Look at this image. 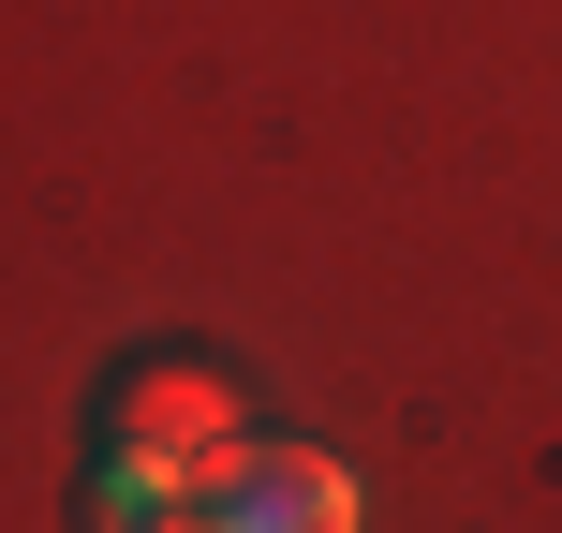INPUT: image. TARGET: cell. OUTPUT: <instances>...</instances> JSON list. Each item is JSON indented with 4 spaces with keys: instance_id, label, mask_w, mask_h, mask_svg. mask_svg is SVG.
Listing matches in <instances>:
<instances>
[{
    "instance_id": "2",
    "label": "cell",
    "mask_w": 562,
    "mask_h": 533,
    "mask_svg": "<svg viewBox=\"0 0 562 533\" xmlns=\"http://www.w3.org/2000/svg\"><path fill=\"white\" fill-rule=\"evenodd\" d=\"M207 533H356V475L326 445H237V475L207 489Z\"/></svg>"
},
{
    "instance_id": "3",
    "label": "cell",
    "mask_w": 562,
    "mask_h": 533,
    "mask_svg": "<svg viewBox=\"0 0 562 533\" xmlns=\"http://www.w3.org/2000/svg\"><path fill=\"white\" fill-rule=\"evenodd\" d=\"M89 533H207V489H178V475H119V459H89Z\"/></svg>"
},
{
    "instance_id": "1",
    "label": "cell",
    "mask_w": 562,
    "mask_h": 533,
    "mask_svg": "<svg viewBox=\"0 0 562 533\" xmlns=\"http://www.w3.org/2000/svg\"><path fill=\"white\" fill-rule=\"evenodd\" d=\"M237 445H252V386H237L223 356H119V370H104V430H89V459L223 489Z\"/></svg>"
}]
</instances>
